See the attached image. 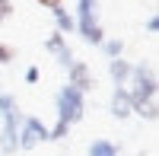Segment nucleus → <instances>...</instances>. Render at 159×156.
<instances>
[{
	"instance_id": "13",
	"label": "nucleus",
	"mask_w": 159,
	"mask_h": 156,
	"mask_svg": "<svg viewBox=\"0 0 159 156\" xmlns=\"http://www.w3.org/2000/svg\"><path fill=\"white\" fill-rule=\"evenodd\" d=\"M70 137V124H64V121H54L48 127V140H54V144H61V140H67Z\"/></svg>"
},
{
	"instance_id": "1",
	"label": "nucleus",
	"mask_w": 159,
	"mask_h": 156,
	"mask_svg": "<svg viewBox=\"0 0 159 156\" xmlns=\"http://www.w3.org/2000/svg\"><path fill=\"white\" fill-rule=\"evenodd\" d=\"M73 22H76V35L83 38L86 45L99 48L105 42V29H102V22H99V0H76Z\"/></svg>"
},
{
	"instance_id": "7",
	"label": "nucleus",
	"mask_w": 159,
	"mask_h": 156,
	"mask_svg": "<svg viewBox=\"0 0 159 156\" xmlns=\"http://www.w3.org/2000/svg\"><path fill=\"white\" fill-rule=\"evenodd\" d=\"M108 115L115 121H127L130 115H134V102L127 96V86H115V93L108 99Z\"/></svg>"
},
{
	"instance_id": "6",
	"label": "nucleus",
	"mask_w": 159,
	"mask_h": 156,
	"mask_svg": "<svg viewBox=\"0 0 159 156\" xmlns=\"http://www.w3.org/2000/svg\"><path fill=\"white\" fill-rule=\"evenodd\" d=\"M45 51H48V54H51V57H54V61L61 64L64 70H67L70 64L76 61V54H73V48L67 45V38H64L61 32H51V35L45 38Z\"/></svg>"
},
{
	"instance_id": "10",
	"label": "nucleus",
	"mask_w": 159,
	"mask_h": 156,
	"mask_svg": "<svg viewBox=\"0 0 159 156\" xmlns=\"http://www.w3.org/2000/svg\"><path fill=\"white\" fill-rule=\"evenodd\" d=\"M86 156H121V147L108 137H92L86 147Z\"/></svg>"
},
{
	"instance_id": "11",
	"label": "nucleus",
	"mask_w": 159,
	"mask_h": 156,
	"mask_svg": "<svg viewBox=\"0 0 159 156\" xmlns=\"http://www.w3.org/2000/svg\"><path fill=\"white\" fill-rule=\"evenodd\" d=\"M99 51H102V54L108 57V61H115V57H124V42H121V38H105V42L99 45Z\"/></svg>"
},
{
	"instance_id": "14",
	"label": "nucleus",
	"mask_w": 159,
	"mask_h": 156,
	"mask_svg": "<svg viewBox=\"0 0 159 156\" xmlns=\"http://www.w3.org/2000/svg\"><path fill=\"white\" fill-rule=\"evenodd\" d=\"M13 61H16V48L0 42V64H13Z\"/></svg>"
},
{
	"instance_id": "12",
	"label": "nucleus",
	"mask_w": 159,
	"mask_h": 156,
	"mask_svg": "<svg viewBox=\"0 0 159 156\" xmlns=\"http://www.w3.org/2000/svg\"><path fill=\"white\" fill-rule=\"evenodd\" d=\"M134 115H137V118H143V121H156V118H159V105H156V99H153V102H143V105H137Z\"/></svg>"
},
{
	"instance_id": "17",
	"label": "nucleus",
	"mask_w": 159,
	"mask_h": 156,
	"mask_svg": "<svg viewBox=\"0 0 159 156\" xmlns=\"http://www.w3.org/2000/svg\"><path fill=\"white\" fill-rule=\"evenodd\" d=\"M13 10H16V7H13V0H0V25L13 16Z\"/></svg>"
},
{
	"instance_id": "16",
	"label": "nucleus",
	"mask_w": 159,
	"mask_h": 156,
	"mask_svg": "<svg viewBox=\"0 0 159 156\" xmlns=\"http://www.w3.org/2000/svg\"><path fill=\"white\" fill-rule=\"evenodd\" d=\"M143 29H147V35H156L159 32V13H150L147 22H143Z\"/></svg>"
},
{
	"instance_id": "5",
	"label": "nucleus",
	"mask_w": 159,
	"mask_h": 156,
	"mask_svg": "<svg viewBox=\"0 0 159 156\" xmlns=\"http://www.w3.org/2000/svg\"><path fill=\"white\" fill-rule=\"evenodd\" d=\"M67 83L86 96V93L96 89V73H92V67H89L86 61H73L70 67H67Z\"/></svg>"
},
{
	"instance_id": "4",
	"label": "nucleus",
	"mask_w": 159,
	"mask_h": 156,
	"mask_svg": "<svg viewBox=\"0 0 159 156\" xmlns=\"http://www.w3.org/2000/svg\"><path fill=\"white\" fill-rule=\"evenodd\" d=\"M42 144H48V124L38 118V115H22L19 134H16V150L29 153V150L42 147Z\"/></svg>"
},
{
	"instance_id": "8",
	"label": "nucleus",
	"mask_w": 159,
	"mask_h": 156,
	"mask_svg": "<svg viewBox=\"0 0 159 156\" xmlns=\"http://www.w3.org/2000/svg\"><path fill=\"white\" fill-rule=\"evenodd\" d=\"M51 19H54V32H61L64 38H67V35H76V22H73V13H70V10H64V7L51 10Z\"/></svg>"
},
{
	"instance_id": "18",
	"label": "nucleus",
	"mask_w": 159,
	"mask_h": 156,
	"mask_svg": "<svg viewBox=\"0 0 159 156\" xmlns=\"http://www.w3.org/2000/svg\"><path fill=\"white\" fill-rule=\"evenodd\" d=\"M38 7H45V10H57V7H64V0H35Z\"/></svg>"
},
{
	"instance_id": "15",
	"label": "nucleus",
	"mask_w": 159,
	"mask_h": 156,
	"mask_svg": "<svg viewBox=\"0 0 159 156\" xmlns=\"http://www.w3.org/2000/svg\"><path fill=\"white\" fill-rule=\"evenodd\" d=\"M22 80L29 83V86H35L38 80H42V67H35V64H32V67H25V73H22Z\"/></svg>"
},
{
	"instance_id": "2",
	"label": "nucleus",
	"mask_w": 159,
	"mask_h": 156,
	"mask_svg": "<svg viewBox=\"0 0 159 156\" xmlns=\"http://www.w3.org/2000/svg\"><path fill=\"white\" fill-rule=\"evenodd\" d=\"M156 67L150 61L143 64H134V70H130V80H127V96L134 102V108L143 105V102H153L156 99Z\"/></svg>"
},
{
	"instance_id": "3",
	"label": "nucleus",
	"mask_w": 159,
	"mask_h": 156,
	"mask_svg": "<svg viewBox=\"0 0 159 156\" xmlns=\"http://www.w3.org/2000/svg\"><path fill=\"white\" fill-rule=\"evenodd\" d=\"M54 108H57V121L73 127L76 121H83V115H86V96L80 93V89H73L70 83H64L54 93Z\"/></svg>"
},
{
	"instance_id": "9",
	"label": "nucleus",
	"mask_w": 159,
	"mask_h": 156,
	"mask_svg": "<svg viewBox=\"0 0 159 156\" xmlns=\"http://www.w3.org/2000/svg\"><path fill=\"white\" fill-rule=\"evenodd\" d=\"M130 70H134V64H130V61H124V57L108 61V76H111V83H115V86H127Z\"/></svg>"
}]
</instances>
